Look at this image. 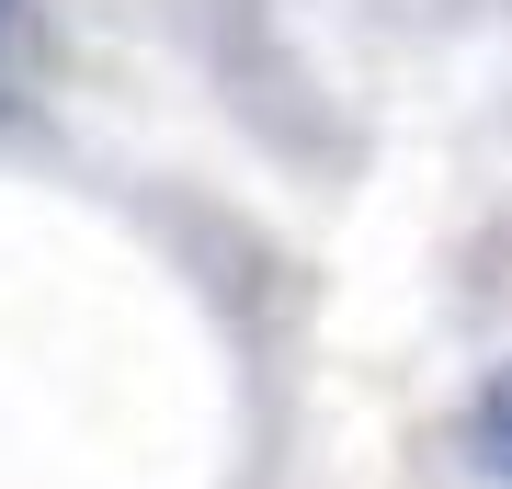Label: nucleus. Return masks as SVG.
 Returning <instances> with one entry per match:
<instances>
[{"mask_svg":"<svg viewBox=\"0 0 512 489\" xmlns=\"http://www.w3.org/2000/svg\"><path fill=\"white\" fill-rule=\"evenodd\" d=\"M467 467L512 489V364H490V376H478V399H467Z\"/></svg>","mask_w":512,"mask_h":489,"instance_id":"f257e3e1","label":"nucleus"},{"mask_svg":"<svg viewBox=\"0 0 512 489\" xmlns=\"http://www.w3.org/2000/svg\"><path fill=\"white\" fill-rule=\"evenodd\" d=\"M0 35H12V0H0Z\"/></svg>","mask_w":512,"mask_h":489,"instance_id":"f03ea898","label":"nucleus"}]
</instances>
